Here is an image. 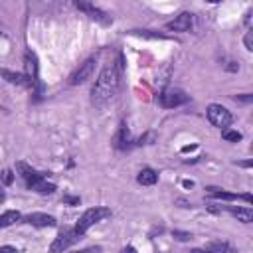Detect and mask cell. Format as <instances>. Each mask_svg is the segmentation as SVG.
Listing matches in <instances>:
<instances>
[{
    "label": "cell",
    "mask_w": 253,
    "mask_h": 253,
    "mask_svg": "<svg viewBox=\"0 0 253 253\" xmlns=\"http://www.w3.org/2000/svg\"><path fill=\"white\" fill-rule=\"evenodd\" d=\"M123 71H125V60L123 56H119V60L115 63H109L103 67V71L99 73V79L95 83V87L91 89V103L95 107H105L119 91L121 87V79H123Z\"/></svg>",
    "instance_id": "1"
},
{
    "label": "cell",
    "mask_w": 253,
    "mask_h": 253,
    "mask_svg": "<svg viewBox=\"0 0 253 253\" xmlns=\"http://www.w3.org/2000/svg\"><path fill=\"white\" fill-rule=\"evenodd\" d=\"M107 218H111V210H109V208H105V206L89 208V210L83 212V216L79 218V221L75 223L73 229H75L79 235H85V231H87L91 225H95V223H99V221H103V220H107Z\"/></svg>",
    "instance_id": "2"
},
{
    "label": "cell",
    "mask_w": 253,
    "mask_h": 253,
    "mask_svg": "<svg viewBox=\"0 0 253 253\" xmlns=\"http://www.w3.org/2000/svg\"><path fill=\"white\" fill-rule=\"evenodd\" d=\"M83 235H79L75 229H63L54 241H52V245H50V253H63V251H67L75 241H79Z\"/></svg>",
    "instance_id": "3"
},
{
    "label": "cell",
    "mask_w": 253,
    "mask_h": 253,
    "mask_svg": "<svg viewBox=\"0 0 253 253\" xmlns=\"http://www.w3.org/2000/svg\"><path fill=\"white\" fill-rule=\"evenodd\" d=\"M188 99H190V97H188L182 89H166V91L160 93L158 103H160V107H164V109H174V107H180V105L188 103Z\"/></svg>",
    "instance_id": "4"
},
{
    "label": "cell",
    "mask_w": 253,
    "mask_h": 253,
    "mask_svg": "<svg viewBox=\"0 0 253 253\" xmlns=\"http://www.w3.org/2000/svg\"><path fill=\"white\" fill-rule=\"evenodd\" d=\"M208 119L214 126H220V129H225V126L231 123V113L221 107V105H210L208 107Z\"/></svg>",
    "instance_id": "5"
},
{
    "label": "cell",
    "mask_w": 253,
    "mask_h": 253,
    "mask_svg": "<svg viewBox=\"0 0 253 253\" xmlns=\"http://www.w3.org/2000/svg\"><path fill=\"white\" fill-rule=\"evenodd\" d=\"M95 58H89V60H85L83 63H79V67L69 75V83L71 85H81V83H85L91 75H93V69H95Z\"/></svg>",
    "instance_id": "6"
},
{
    "label": "cell",
    "mask_w": 253,
    "mask_h": 253,
    "mask_svg": "<svg viewBox=\"0 0 253 253\" xmlns=\"http://www.w3.org/2000/svg\"><path fill=\"white\" fill-rule=\"evenodd\" d=\"M75 8H77V10H81V12H85L91 20L101 22V24H105V26H109V24L113 22V20H111V16H107L101 8H97V6L89 4V2H75Z\"/></svg>",
    "instance_id": "7"
},
{
    "label": "cell",
    "mask_w": 253,
    "mask_h": 253,
    "mask_svg": "<svg viewBox=\"0 0 253 253\" xmlns=\"http://www.w3.org/2000/svg\"><path fill=\"white\" fill-rule=\"evenodd\" d=\"M24 67H26V77L30 79V85H38L40 79H38V58L32 50H26L24 54Z\"/></svg>",
    "instance_id": "8"
},
{
    "label": "cell",
    "mask_w": 253,
    "mask_h": 253,
    "mask_svg": "<svg viewBox=\"0 0 253 253\" xmlns=\"http://www.w3.org/2000/svg\"><path fill=\"white\" fill-rule=\"evenodd\" d=\"M192 24H194V14L182 12V14H178L172 22L166 24V30H172V32H188V30L192 28Z\"/></svg>",
    "instance_id": "9"
},
{
    "label": "cell",
    "mask_w": 253,
    "mask_h": 253,
    "mask_svg": "<svg viewBox=\"0 0 253 253\" xmlns=\"http://www.w3.org/2000/svg\"><path fill=\"white\" fill-rule=\"evenodd\" d=\"M206 190H208V194H210L212 198H216V200H227V202H233V200H245L247 204H251V202H253L251 194H233V192H223L221 188H216V186H210V188H206Z\"/></svg>",
    "instance_id": "10"
},
{
    "label": "cell",
    "mask_w": 253,
    "mask_h": 253,
    "mask_svg": "<svg viewBox=\"0 0 253 253\" xmlns=\"http://www.w3.org/2000/svg\"><path fill=\"white\" fill-rule=\"evenodd\" d=\"M26 223L34 225V227H54L58 221L54 216H48V214H40V212H34V214H28L24 218Z\"/></svg>",
    "instance_id": "11"
},
{
    "label": "cell",
    "mask_w": 253,
    "mask_h": 253,
    "mask_svg": "<svg viewBox=\"0 0 253 253\" xmlns=\"http://www.w3.org/2000/svg\"><path fill=\"white\" fill-rule=\"evenodd\" d=\"M113 145H115L119 151H129V149L133 147V137H131V133H129V129H126L125 123L119 126V131H117V135H115V139H113Z\"/></svg>",
    "instance_id": "12"
},
{
    "label": "cell",
    "mask_w": 253,
    "mask_h": 253,
    "mask_svg": "<svg viewBox=\"0 0 253 253\" xmlns=\"http://www.w3.org/2000/svg\"><path fill=\"white\" fill-rule=\"evenodd\" d=\"M16 168H18V172H20V176L30 184V182H34V180H40V178H46L44 176V172H38L36 168H32L30 164H26L24 160H20V162H16Z\"/></svg>",
    "instance_id": "13"
},
{
    "label": "cell",
    "mask_w": 253,
    "mask_h": 253,
    "mask_svg": "<svg viewBox=\"0 0 253 253\" xmlns=\"http://www.w3.org/2000/svg\"><path fill=\"white\" fill-rule=\"evenodd\" d=\"M220 210H227L233 218H237V221H243V223H251L253 221V212L249 208H235V206H225V208H220Z\"/></svg>",
    "instance_id": "14"
},
{
    "label": "cell",
    "mask_w": 253,
    "mask_h": 253,
    "mask_svg": "<svg viewBox=\"0 0 253 253\" xmlns=\"http://www.w3.org/2000/svg\"><path fill=\"white\" fill-rule=\"evenodd\" d=\"M0 77L6 79L8 83H14V85H30V79L24 73H16V71H10V69H0Z\"/></svg>",
    "instance_id": "15"
},
{
    "label": "cell",
    "mask_w": 253,
    "mask_h": 253,
    "mask_svg": "<svg viewBox=\"0 0 253 253\" xmlns=\"http://www.w3.org/2000/svg\"><path fill=\"white\" fill-rule=\"evenodd\" d=\"M28 188H30V190H34V192H38V194H54V192H56V184L48 182L46 178H40V180L30 182V184H28Z\"/></svg>",
    "instance_id": "16"
},
{
    "label": "cell",
    "mask_w": 253,
    "mask_h": 253,
    "mask_svg": "<svg viewBox=\"0 0 253 253\" xmlns=\"http://www.w3.org/2000/svg\"><path fill=\"white\" fill-rule=\"evenodd\" d=\"M137 180H139V184H143V186H155V184L158 182V174H157L153 168H143V170L139 172Z\"/></svg>",
    "instance_id": "17"
},
{
    "label": "cell",
    "mask_w": 253,
    "mask_h": 253,
    "mask_svg": "<svg viewBox=\"0 0 253 253\" xmlns=\"http://www.w3.org/2000/svg\"><path fill=\"white\" fill-rule=\"evenodd\" d=\"M20 220H22V214L20 212L8 210V212H4L2 216H0V227H8V225H12V223H16Z\"/></svg>",
    "instance_id": "18"
},
{
    "label": "cell",
    "mask_w": 253,
    "mask_h": 253,
    "mask_svg": "<svg viewBox=\"0 0 253 253\" xmlns=\"http://www.w3.org/2000/svg\"><path fill=\"white\" fill-rule=\"evenodd\" d=\"M208 251L210 253H235V249L225 241H212L208 245Z\"/></svg>",
    "instance_id": "19"
},
{
    "label": "cell",
    "mask_w": 253,
    "mask_h": 253,
    "mask_svg": "<svg viewBox=\"0 0 253 253\" xmlns=\"http://www.w3.org/2000/svg\"><path fill=\"white\" fill-rule=\"evenodd\" d=\"M155 141H157V133H155V131H149V133H145V135L137 141V145H139V147H143V145H153Z\"/></svg>",
    "instance_id": "20"
},
{
    "label": "cell",
    "mask_w": 253,
    "mask_h": 253,
    "mask_svg": "<svg viewBox=\"0 0 253 253\" xmlns=\"http://www.w3.org/2000/svg\"><path fill=\"white\" fill-rule=\"evenodd\" d=\"M221 137L225 139V141H229V143H237V141H241V133H237V131H223L221 133Z\"/></svg>",
    "instance_id": "21"
},
{
    "label": "cell",
    "mask_w": 253,
    "mask_h": 253,
    "mask_svg": "<svg viewBox=\"0 0 253 253\" xmlns=\"http://www.w3.org/2000/svg\"><path fill=\"white\" fill-rule=\"evenodd\" d=\"M172 237H174V239H178V241H188V239H192V233L174 229V231H172Z\"/></svg>",
    "instance_id": "22"
},
{
    "label": "cell",
    "mask_w": 253,
    "mask_h": 253,
    "mask_svg": "<svg viewBox=\"0 0 253 253\" xmlns=\"http://www.w3.org/2000/svg\"><path fill=\"white\" fill-rule=\"evenodd\" d=\"M243 42H245V48H247V50L251 52V50H253V34H251V32H247V34H245V40H243Z\"/></svg>",
    "instance_id": "23"
},
{
    "label": "cell",
    "mask_w": 253,
    "mask_h": 253,
    "mask_svg": "<svg viewBox=\"0 0 253 253\" xmlns=\"http://www.w3.org/2000/svg\"><path fill=\"white\" fill-rule=\"evenodd\" d=\"M233 99H235V101H241V103H251V101H253V97L247 95V93H245V95H235Z\"/></svg>",
    "instance_id": "24"
},
{
    "label": "cell",
    "mask_w": 253,
    "mask_h": 253,
    "mask_svg": "<svg viewBox=\"0 0 253 253\" xmlns=\"http://www.w3.org/2000/svg\"><path fill=\"white\" fill-rule=\"evenodd\" d=\"M0 253H18V249L12 247V245H2L0 247Z\"/></svg>",
    "instance_id": "25"
},
{
    "label": "cell",
    "mask_w": 253,
    "mask_h": 253,
    "mask_svg": "<svg viewBox=\"0 0 253 253\" xmlns=\"http://www.w3.org/2000/svg\"><path fill=\"white\" fill-rule=\"evenodd\" d=\"M12 180H14L12 172L10 170H4V184H12Z\"/></svg>",
    "instance_id": "26"
},
{
    "label": "cell",
    "mask_w": 253,
    "mask_h": 253,
    "mask_svg": "<svg viewBox=\"0 0 253 253\" xmlns=\"http://www.w3.org/2000/svg\"><path fill=\"white\" fill-rule=\"evenodd\" d=\"M63 202H65V204H79V198H73V196H63Z\"/></svg>",
    "instance_id": "27"
},
{
    "label": "cell",
    "mask_w": 253,
    "mask_h": 253,
    "mask_svg": "<svg viewBox=\"0 0 253 253\" xmlns=\"http://www.w3.org/2000/svg\"><path fill=\"white\" fill-rule=\"evenodd\" d=\"M97 251H99V247H87L83 251H75V253H97Z\"/></svg>",
    "instance_id": "28"
},
{
    "label": "cell",
    "mask_w": 253,
    "mask_h": 253,
    "mask_svg": "<svg viewBox=\"0 0 253 253\" xmlns=\"http://www.w3.org/2000/svg\"><path fill=\"white\" fill-rule=\"evenodd\" d=\"M237 166H243V168H251V166H253V160H245V162H237Z\"/></svg>",
    "instance_id": "29"
},
{
    "label": "cell",
    "mask_w": 253,
    "mask_h": 253,
    "mask_svg": "<svg viewBox=\"0 0 253 253\" xmlns=\"http://www.w3.org/2000/svg\"><path fill=\"white\" fill-rule=\"evenodd\" d=\"M121 253H137V249H135L133 245H126V247H125V249H123Z\"/></svg>",
    "instance_id": "30"
},
{
    "label": "cell",
    "mask_w": 253,
    "mask_h": 253,
    "mask_svg": "<svg viewBox=\"0 0 253 253\" xmlns=\"http://www.w3.org/2000/svg\"><path fill=\"white\" fill-rule=\"evenodd\" d=\"M194 149H196V145H190V147H184L182 153H190V151H194Z\"/></svg>",
    "instance_id": "31"
},
{
    "label": "cell",
    "mask_w": 253,
    "mask_h": 253,
    "mask_svg": "<svg viewBox=\"0 0 253 253\" xmlns=\"http://www.w3.org/2000/svg\"><path fill=\"white\" fill-rule=\"evenodd\" d=\"M190 253H210V251L208 249H192Z\"/></svg>",
    "instance_id": "32"
},
{
    "label": "cell",
    "mask_w": 253,
    "mask_h": 253,
    "mask_svg": "<svg viewBox=\"0 0 253 253\" xmlns=\"http://www.w3.org/2000/svg\"><path fill=\"white\" fill-rule=\"evenodd\" d=\"M184 186H186V188H192V186H194V182H192V180H184Z\"/></svg>",
    "instance_id": "33"
},
{
    "label": "cell",
    "mask_w": 253,
    "mask_h": 253,
    "mask_svg": "<svg viewBox=\"0 0 253 253\" xmlns=\"http://www.w3.org/2000/svg\"><path fill=\"white\" fill-rule=\"evenodd\" d=\"M2 200H4V192H2V190H0V202H2Z\"/></svg>",
    "instance_id": "34"
},
{
    "label": "cell",
    "mask_w": 253,
    "mask_h": 253,
    "mask_svg": "<svg viewBox=\"0 0 253 253\" xmlns=\"http://www.w3.org/2000/svg\"><path fill=\"white\" fill-rule=\"evenodd\" d=\"M0 111H2V109H0Z\"/></svg>",
    "instance_id": "35"
}]
</instances>
